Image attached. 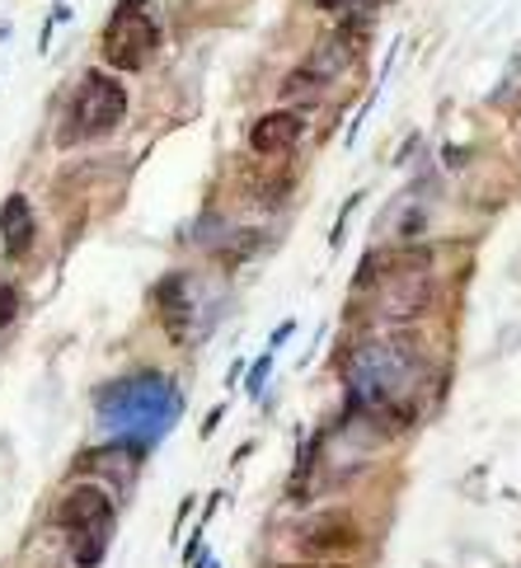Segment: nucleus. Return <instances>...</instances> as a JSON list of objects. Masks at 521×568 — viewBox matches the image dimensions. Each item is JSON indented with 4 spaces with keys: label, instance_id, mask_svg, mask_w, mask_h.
I'll return each mask as SVG.
<instances>
[{
    "label": "nucleus",
    "instance_id": "1",
    "mask_svg": "<svg viewBox=\"0 0 521 568\" xmlns=\"http://www.w3.org/2000/svg\"><path fill=\"white\" fill-rule=\"evenodd\" d=\"M99 418L118 433V442H136V446H151L165 437V428H174L178 418V390L165 376H132V381H118L99 395Z\"/></svg>",
    "mask_w": 521,
    "mask_h": 568
},
{
    "label": "nucleus",
    "instance_id": "2",
    "mask_svg": "<svg viewBox=\"0 0 521 568\" xmlns=\"http://www.w3.org/2000/svg\"><path fill=\"white\" fill-rule=\"evenodd\" d=\"M52 526L67 536L75 568H99L113 545V531H118V507L104 484H71L62 503H57Z\"/></svg>",
    "mask_w": 521,
    "mask_h": 568
},
{
    "label": "nucleus",
    "instance_id": "3",
    "mask_svg": "<svg viewBox=\"0 0 521 568\" xmlns=\"http://www.w3.org/2000/svg\"><path fill=\"white\" fill-rule=\"evenodd\" d=\"M127 118V90L123 80L109 75V71H85L80 85L67 104V123L57 146H80V141H99V136H113Z\"/></svg>",
    "mask_w": 521,
    "mask_h": 568
},
{
    "label": "nucleus",
    "instance_id": "4",
    "mask_svg": "<svg viewBox=\"0 0 521 568\" xmlns=\"http://www.w3.org/2000/svg\"><path fill=\"white\" fill-rule=\"evenodd\" d=\"M99 52H104V67L109 71H146L151 57L160 52V19L151 10V0H118L104 38H99Z\"/></svg>",
    "mask_w": 521,
    "mask_h": 568
},
{
    "label": "nucleus",
    "instance_id": "5",
    "mask_svg": "<svg viewBox=\"0 0 521 568\" xmlns=\"http://www.w3.org/2000/svg\"><path fill=\"white\" fill-rule=\"evenodd\" d=\"M357 545H362V526H357V517L348 507H325V513H315L296 526V550L315 564L348 559Z\"/></svg>",
    "mask_w": 521,
    "mask_h": 568
},
{
    "label": "nucleus",
    "instance_id": "6",
    "mask_svg": "<svg viewBox=\"0 0 521 568\" xmlns=\"http://www.w3.org/2000/svg\"><path fill=\"white\" fill-rule=\"evenodd\" d=\"M155 311H160V324L174 343H197L203 334H212V315H203L197 306V277L193 273H170L165 282L155 287Z\"/></svg>",
    "mask_w": 521,
    "mask_h": 568
},
{
    "label": "nucleus",
    "instance_id": "7",
    "mask_svg": "<svg viewBox=\"0 0 521 568\" xmlns=\"http://www.w3.org/2000/svg\"><path fill=\"white\" fill-rule=\"evenodd\" d=\"M437 301V282L432 273H405L371 287V320L386 324H413L418 315H428Z\"/></svg>",
    "mask_w": 521,
    "mask_h": 568
},
{
    "label": "nucleus",
    "instance_id": "8",
    "mask_svg": "<svg viewBox=\"0 0 521 568\" xmlns=\"http://www.w3.org/2000/svg\"><path fill=\"white\" fill-rule=\"evenodd\" d=\"M362 38H367V19H344L334 33L315 38V48L306 52V62H300V71H310L319 85H334L344 71H353L357 52H362Z\"/></svg>",
    "mask_w": 521,
    "mask_h": 568
},
{
    "label": "nucleus",
    "instance_id": "9",
    "mask_svg": "<svg viewBox=\"0 0 521 568\" xmlns=\"http://www.w3.org/2000/svg\"><path fill=\"white\" fill-rule=\"evenodd\" d=\"M405 273H432V250L428 245H376L367 250V258L357 263V277H353V287L357 292H371L380 287V282H390V277H405Z\"/></svg>",
    "mask_w": 521,
    "mask_h": 568
},
{
    "label": "nucleus",
    "instance_id": "10",
    "mask_svg": "<svg viewBox=\"0 0 521 568\" xmlns=\"http://www.w3.org/2000/svg\"><path fill=\"white\" fill-rule=\"evenodd\" d=\"M300 132H306L300 113H292V109H273V113H264V118H258V123L249 128V151H254V155H264V160L292 155V151H296V141H300Z\"/></svg>",
    "mask_w": 521,
    "mask_h": 568
},
{
    "label": "nucleus",
    "instance_id": "11",
    "mask_svg": "<svg viewBox=\"0 0 521 568\" xmlns=\"http://www.w3.org/2000/svg\"><path fill=\"white\" fill-rule=\"evenodd\" d=\"M33 240H38L33 202L24 193H10L6 202H0V250H6L10 258H29Z\"/></svg>",
    "mask_w": 521,
    "mask_h": 568
},
{
    "label": "nucleus",
    "instance_id": "12",
    "mask_svg": "<svg viewBox=\"0 0 521 568\" xmlns=\"http://www.w3.org/2000/svg\"><path fill=\"white\" fill-rule=\"evenodd\" d=\"M315 90H325V85H319V80L310 75V71H287L283 75V85H277V94H283V99H300V94H315Z\"/></svg>",
    "mask_w": 521,
    "mask_h": 568
},
{
    "label": "nucleus",
    "instance_id": "13",
    "mask_svg": "<svg viewBox=\"0 0 521 568\" xmlns=\"http://www.w3.org/2000/svg\"><path fill=\"white\" fill-rule=\"evenodd\" d=\"M268 376H273V353H264V357H258L254 367H249V376H245V395H249V399H258V395H264Z\"/></svg>",
    "mask_w": 521,
    "mask_h": 568
},
{
    "label": "nucleus",
    "instance_id": "14",
    "mask_svg": "<svg viewBox=\"0 0 521 568\" xmlns=\"http://www.w3.org/2000/svg\"><path fill=\"white\" fill-rule=\"evenodd\" d=\"M14 315H19V287L0 277V329H10Z\"/></svg>",
    "mask_w": 521,
    "mask_h": 568
},
{
    "label": "nucleus",
    "instance_id": "15",
    "mask_svg": "<svg viewBox=\"0 0 521 568\" xmlns=\"http://www.w3.org/2000/svg\"><path fill=\"white\" fill-rule=\"evenodd\" d=\"M357 202H362V193H353V197L344 202V212H338V221H334V231H329V245H334V250L344 245V231H348V216L357 212Z\"/></svg>",
    "mask_w": 521,
    "mask_h": 568
},
{
    "label": "nucleus",
    "instance_id": "16",
    "mask_svg": "<svg viewBox=\"0 0 521 568\" xmlns=\"http://www.w3.org/2000/svg\"><path fill=\"white\" fill-rule=\"evenodd\" d=\"M319 10H329V14H357V10H367L371 0H315Z\"/></svg>",
    "mask_w": 521,
    "mask_h": 568
},
{
    "label": "nucleus",
    "instance_id": "17",
    "mask_svg": "<svg viewBox=\"0 0 521 568\" xmlns=\"http://www.w3.org/2000/svg\"><path fill=\"white\" fill-rule=\"evenodd\" d=\"M296 334V320H283V324H277V329H273V338H268V353H277V348H283V343Z\"/></svg>",
    "mask_w": 521,
    "mask_h": 568
},
{
    "label": "nucleus",
    "instance_id": "18",
    "mask_svg": "<svg viewBox=\"0 0 521 568\" xmlns=\"http://www.w3.org/2000/svg\"><path fill=\"white\" fill-rule=\"evenodd\" d=\"M222 418H226V404H216V409L203 418V437H212L216 428H222Z\"/></svg>",
    "mask_w": 521,
    "mask_h": 568
},
{
    "label": "nucleus",
    "instance_id": "19",
    "mask_svg": "<svg viewBox=\"0 0 521 568\" xmlns=\"http://www.w3.org/2000/svg\"><path fill=\"white\" fill-rule=\"evenodd\" d=\"M273 568H344V564H315V559H306V564H273Z\"/></svg>",
    "mask_w": 521,
    "mask_h": 568
}]
</instances>
